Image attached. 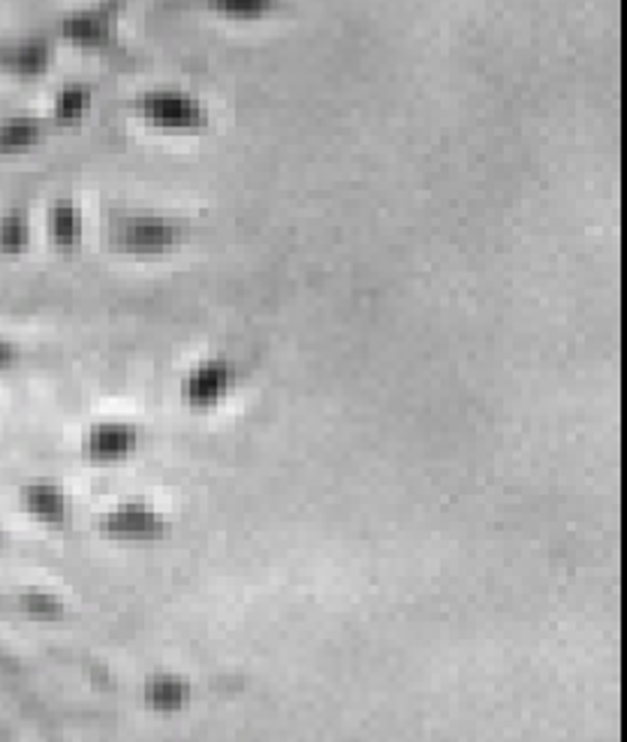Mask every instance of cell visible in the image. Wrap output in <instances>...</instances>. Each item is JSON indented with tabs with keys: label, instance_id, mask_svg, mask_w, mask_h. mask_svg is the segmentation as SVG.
Masks as SVG:
<instances>
[{
	"label": "cell",
	"instance_id": "obj_1",
	"mask_svg": "<svg viewBox=\"0 0 627 742\" xmlns=\"http://www.w3.org/2000/svg\"><path fill=\"white\" fill-rule=\"evenodd\" d=\"M184 239H187V229L182 220L154 215V212L124 215L109 229L112 251L133 260H161L166 254L178 251Z\"/></svg>",
	"mask_w": 627,
	"mask_h": 742
},
{
	"label": "cell",
	"instance_id": "obj_8",
	"mask_svg": "<svg viewBox=\"0 0 627 742\" xmlns=\"http://www.w3.org/2000/svg\"><path fill=\"white\" fill-rule=\"evenodd\" d=\"M49 64H52V45L45 43L43 37H31V40L12 45L10 58H7V66L12 73L24 79L43 76Z\"/></svg>",
	"mask_w": 627,
	"mask_h": 742
},
{
	"label": "cell",
	"instance_id": "obj_9",
	"mask_svg": "<svg viewBox=\"0 0 627 742\" xmlns=\"http://www.w3.org/2000/svg\"><path fill=\"white\" fill-rule=\"evenodd\" d=\"M133 444H136V432L131 426H121V423H103L88 435V450L100 458L124 456Z\"/></svg>",
	"mask_w": 627,
	"mask_h": 742
},
{
	"label": "cell",
	"instance_id": "obj_7",
	"mask_svg": "<svg viewBox=\"0 0 627 742\" xmlns=\"http://www.w3.org/2000/svg\"><path fill=\"white\" fill-rule=\"evenodd\" d=\"M281 3L284 0H206V10L224 22L254 24L275 16L281 10Z\"/></svg>",
	"mask_w": 627,
	"mask_h": 742
},
{
	"label": "cell",
	"instance_id": "obj_6",
	"mask_svg": "<svg viewBox=\"0 0 627 742\" xmlns=\"http://www.w3.org/2000/svg\"><path fill=\"white\" fill-rule=\"evenodd\" d=\"M91 106H94L91 87L82 85V82H66V85L54 94L52 118L58 121V127H79V124L91 115Z\"/></svg>",
	"mask_w": 627,
	"mask_h": 742
},
{
	"label": "cell",
	"instance_id": "obj_10",
	"mask_svg": "<svg viewBox=\"0 0 627 742\" xmlns=\"http://www.w3.org/2000/svg\"><path fill=\"white\" fill-rule=\"evenodd\" d=\"M43 124L37 118H10L0 127V152L22 154L43 143Z\"/></svg>",
	"mask_w": 627,
	"mask_h": 742
},
{
	"label": "cell",
	"instance_id": "obj_2",
	"mask_svg": "<svg viewBox=\"0 0 627 742\" xmlns=\"http://www.w3.org/2000/svg\"><path fill=\"white\" fill-rule=\"evenodd\" d=\"M133 112L142 124L163 133H199L208 127V106L182 87H148L133 100Z\"/></svg>",
	"mask_w": 627,
	"mask_h": 742
},
{
	"label": "cell",
	"instance_id": "obj_4",
	"mask_svg": "<svg viewBox=\"0 0 627 742\" xmlns=\"http://www.w3.org/2000/svg\"><path fill=\"white\" fill-rule=\"evenodd\" d=\"M233 381H236V371L227 360L203 362L184 378V402L194 408H212L229 393Z\"/></svg>",
	"mask_w": 627,
	"mask_h": 742
},
{
	"label": "cell",
	"instance_id": "obj_5",
	"mask_svg": "<svg viewBox=\"0 0 627 742\" xmlns=\"http://www.w3.org/2000/svg\"><path fill=\"white\" fill-rule=\"evenodd\" d=\"M49 241L54 245L58 254H76L85 241V218H82V206L73 197H58L49 206Z\"/></svg>",
	"mask_w": 627,
	"mask_h": 742
},
{
	"label": "cell",
	"instance_id": "obj_11",
	"mask_svg": "<svg viewBox=\"0 0 627 742\" xmlns=\"http://www.w3.org/2000/svg\"><path fill=\"white\" fill-rule=\"evenodd\" d=\"M28 241H31V220L24 218V215L16 212V215H10V218L0 224V245L10 254L24 251Z\"/></svg>",
	"mask_w": 627,
	"mask_h": 742
},
{
	"label": "cell",
	"instance_id": "obj_3",
	"mask_svg": "<svg viewBox=\"0 0 627 742\" xmlns=\"http://www.w3.org/2000/svg\"><path fill=\"white\" fill-rule=\"evenodd\" d=\"M121 31V3L119 0H103L91 3L82 10H73L61 16L58 22V37L64 43L85 49V52H106L119 43Z\"/></svg>",
	"mask_w": 627,
	"mask_h": 742
}]
</instances>
